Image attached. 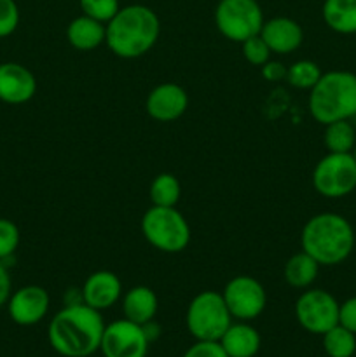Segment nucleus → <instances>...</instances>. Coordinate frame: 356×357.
<instances>
[{"instance_id": "1", "label": "nucleus", "mask_w": 356, "mask_h": 357, "mask_svg": "<svg viewBox=\"0 0 356 357\" xmlns=\"http://www.w3.org/2000/svg\"><path fill=\"white\" fill-rule=\"evenodd\" d=\"M103 331L105 321L100 310L77 302L54 314L47 328V340L59 356L89 357L100 351Z\"/></svg>"}, {"instance_id": "2", "label": "nucleus", "mask_w": 356, "mask_h": 357, "mask_svg": "<svg viewBox=\"0 0 356 357\" xmlns=\"http://www.w3.org/2000/svg\"><path fill=\"white\" fill-rule=\"evenodd\" d=\"M161 35V21L150 7L131 3L119 9L107 23L105 44L117 58L135 59L145 56Z\"/></svg>"}, {"instance_id": "3", "label": "nucleus", "mask_w": 356, "mask_h": 357, "mask_svg": "<svg viewBox=\"0 0 356 357\" xmlns=\"http://www.w3.org/2000/svg\"><path fill=\"white\" fill-rule=\"evenodd\" d=\"M300 246L320 264V267H334L351 257L355 250V230L342 215L320 213L304 225Z\"/></svg>"}, {"instance_id": "4", "label": "nucleus", "mask_w": 356, "mask_h": 357, "mask_svg": "<svg viewBox=\"0 0 356 357\" xmlns=\"http://www.w3.org/2000/svg\"><path fill=\"white\" fill-rule=\"evenodd\" d=\"M309 112L320 124L356 117V73L332 70L309 91Z\"/></svg>"}, {"instance_id": "5", "label": "nucleus", "mask_w": 356, "mask_h": 357, "mask_svg": "<svg viewBox=\"0 0 356 357\" xmlns=\"http://www.w3.org/2000/svg\"><path fill=\"white\" fill-rule=\"evenodd\" d=\"M142 234L150 246L163 253H180L191 243V227L177 208L152 206L142 218Z\"/></svg>"}, {"instance_id": "6", "label": "nucleus", "mask_w": 356, "mask_h": 357, "mask_svg": "<svg viewBox=\"0 0 356 357\" xmlns=\"http://www.w3.org/2000/svg\"><path fill=\"white\" fill-rule=\"evenodd\" d=\"M232 321L222 293L213 289L198 293L191 300L185 314L187 330L195 340L218 342Z\"/></svg>"}, {"instance_id": "7", "label": "nucleus", "mask_w": 356, "mask_h": 357, "mask_svg": "<svg viewBox=\"0 0 356 357\" xmlns=\"http://www.w3.org/2000/svg\"><path fill=\"white\" fill-rule=\"evenodd\" d=\"M264 13L257 0H220L215 9L216 30L230 42H244L260 33Z\"/></svg>"}, {"instance_id": "8", "label": "nucleus", "mask_w": 356, "mask_h": 357, "mask_svg": "<svg viewBox=\"0 0 356 357\" xmlns=\"http://www.w3.org/2000/svg\"><path fill=\"white\" fill-rule=\"evenodd\" d=\"M313 187L327 199H342L356 190V160L353 153L328 152L313 169Z\"/></svg>"}, {"instance_id": "9", "label": "nucleus", "mask_w": 356, "mask_h": 357, "mask_svg": "<svg viewBox=\"0 0 356 357\" xmlns=\"http://www.w3.org/2000/svg\"><path fill=\"white\" fill-rule=\"evenodd\" d=\"M339 305L325 289H306L295 302L297 323L311 335L327 333L339 324Z\"/></svg>"}, {"instance_id": "10", "label": "nucleus", "mask_w": 356, "mask_h": 357, "mask_svg": "<svg viewBox=\"0 0 356 357\" xmlns=\"http://www.w3.org/2000/svg\"><path fill=\"white\" fill-rule=\"evenodd\" d=\"M230 316L236 321L257 319L267 305V293L258 279L251 275H236L225 284L222 291Z\"/></svg>"}, {"instance_id": "11", "label": "nucleus", "mask_w": 356, "mask_h": 357, "mask_svg": "<svg viewBox=\"0 0 356 357\" xmlns=\"http://www.w3.org/2000/svg\"><path fill=\"white\" fill-rule=\"evenodd\" d=\"M149 345L143 326L128 319H119L105 324L100 352L103 357H147Z\"/></svg>"}, {"instance_id": "12", "label": "nucleus", "mask_w": 356, "mask_h": 357, "mask_svg": "<svg viewBox=\"0 0 356 357\" xmlns=\"http://www.w3.org/2000/svg\"><path fill=\"white\" fill-rule=\"evenodd\" d=\"M49 305V293L42 286L30 284L10 293L7 312L17 326H34L47 316Z\"/></svg>"}, {"instance_id": "13", "label": "nucleus", "mask_w": 356, "mask_h": 357, "mask_svg": "<svg viewBox=\"0 0 356 357\" xmlns=\"http://www.w3.org/2000/svg\"><path fill=\"white\" fill-rule=\"evenodd\" d=\"M188 94L175 82H164L154 87L145 101L147 114L159 122H173L187 112Z\"/></svg>"}, {"instance_id": "14", "label": "nucleus", "mask_w": 356, "mask_h": 357, "mask_svg": "<svg viewBox=\"0 0 356 357\" xmlns=\"http://www.w3.org/2000/svg\"><path fill=\"white\" fill-rule=\"evenodd\" d=\"M37 93V79L20 63H0V101L7 105L28 103Z\"/></svg>"}, {"instance_id": "15", "label": "nucleus", "mask_w": 356, "mask_h": 357, "mask_svg": "<svg viewBox=\"0 0 356 357\" xmlns=\"http://www.w3.org/2000/svg\"><path fill=\"white\" fill-rule=\"evenodd\" d=\"M122 296V282L110 271L93 272L80 289V298L91 309L105 310L114 307Z\"/></svg>"}, {"instance_id": "16", "label": "nucleus", "mask_w": 356, "mask_h": 357, "mask_svg": "<svg viewBox=\"0 0 356 357\" xmlns=\"http://www.w3.org/2000/svg\"><path fill=\"white\" fill-rule=\"evenodd\" d=\"M260 37L269 45L271 52H276V54H288V52L297 51L302 45L304 30L292 17L278 16L264 21Z\"/></svg>"}, {"instance_id": "17", "label": "nucleus", "mask_w": 356, "mask_h": 357, "mask_svg": "<svg viewBox=\"0 0 356 357\" xmlns=\"http://www.w3.org/2000/svg\"><path fill=\"white\" fill-rule=\"evenodd\" d=\"M218 342L229 357H255L262 347L260 333L246 321H232Z\"/></svg>"}, {"instance_id": "18", "label": "nucleus", "mask_w": 356, "mask_h": 357, "mask_svg": "<svg viewBox=\"0 0 356 357\" xmlns=\"http://www.w3.org/2000/svg\"><path fill=\"white\" fill-rule=\"evenodd\" d=\"M157 309H159V300L149 286H135L122 296L124 319L140 324V326L154 321Z\"/></svg>"}, {"instance_id": "19", "label": "nucleus", "mask_w": 356, "mask_h": 357, "mask_svg": "<svg viewBox=\"0 0 356 357\" xmlns=\"http://www.w3.org/2000/svg\"><path fill=\"white\" fill-rule=\"evenodd\" d=\"M107 38V24L93 17L77 16L66 26V40L77 51H93L105 44Z\"/></svg>"}, {"instance_id": "20", "label": "nucleus", "mask_w": 356, "mask_h": 357, "mask_svg": "<svg viewBox=\"0 0 356 357\" xmlns=\"http://www.w3.org/2000/svg\"><path fill=\"white\" fill-rule=\"evenodd\" d=\"M321 16L335 33H356V0H325Z\"/></svg>"}, {"instance_id": "21", "label": "nucleus", "mask_w": 356, "mask_h": 357, "mask_svg": "<svg viewBox=\"0 0 356 357\" xmlns=\"http://www.w3.org/2000/svg\"><path fill=\"white\" fill-rule=\"evenodd\" d=\"M318 272H320V264L306 251H300L288 258L285 268H283V278H285L286 284H290L292 288L307 289L316 281Z\"/></svg>"}, {"instance_id": "22", "label": "nucleus", "mask_w": 356, "mask_h": 357, "mask_svg": "<svg viewBox=\"0 0 356 357\" xmlns=\"http://www.w3.org/2000/svg\"><path fill=\"white\" fill-rule=\"evenodd\" d=\"M181 187L180 181L175 174L171 173H161L150 183L149 197L154 206H161V208H175L180 201Z\"/></svg>"}, {"instance_id": "23", "label": "nucleus", "mask_w": 356, "mask_h": 357, "mask_svg": "<svg viewBox=\"0 0 356 357\" xmlns=\"http://www.w3.org/2000/svg\"><path fill=\"white\" fill-rule=\"evenodd\" d=\"M325 146L332 153H351L356 146V131L349 121L330 122L325 126Z\"/></svg>"}, {"instance_id": "24", "label": "nucleus", "mask_w": 356, "mask_h": 357, "mask_svg": "<svg viewBox=\"0 0 356 357\" xmlns=\"http://www.w3.org/2000/svg\"><path fill=\"white\" fill-rule=\"evenodd\" d=\"M323 337V351L328 357H353L356 352V335L348 328L334 326Z\"/></svg>"}, {"instance_id": "25", "label": "nucleus", "mask_w": 356, "mask_h": 357, "mask_svg": "<svg viewBox=\"0 0 356 357\" xmlns=\"http://www.w3.org/2000/svg\"><path fill=\"white\" fill-rule=\"evenodd\" d=\"M323 75L318 63L311 59H299L286 70V82L293 86L295 89H313L320 77Z\"/></svg>"}, {"instance_id": "26", "label": "nucleus", "mask_w": 356, "mask_h": 357, "mask_svg": "<svg viewBox=\"0 0 356 357\" xmlns=\"http://www.w3.org/2000/svg\"><path fill=\"white\" fill-rule=\"evenodd\" d=\"M82 14L107 24L121 9L119 0H79Z\"/></svg>"}, {"instance_id": "27", "label": "nucleus", "mask_w": 356, "mask_h": 357, "mask_svg": "<svg viewBox=\"0 0 356 357\" xmlns=\"http://www.w3.org/2000/svg\"><path fill=\"white\" fill-rule=\"evenodd\" d=\"M241 51H243L244 59L248 63L255 66H262L271 59V49L265 44L264 38L260 37V33L255 35V37L246 38L244 42H241Z\"/></svg>"}, {"instance_id": "28", "label": "nucleus", "mask_w": 356, "mask_h": 357, "mask_svg": "<svg viewBox=\"0 0 356 357\" xmlns=\"http://www.w3.org/2000/svg\"><path fill=\"white\" fill-rule=\"evenodd\" d=\"M20 246V229L14 222L0 218V260L6 261L16 253Z\"/></svg>"}, {"instance_id": "29", "label": "nucleus", "mask_w": 356, "mask_h": 357, "mask_svg": "<svg viewBox=\"0 0 356 357\" xmlns=\"http://www.w3.org/2000/svg\"><path fill=\"white\" fill-rule=\"evenodd\" d=\"M17 24H20V7L16 0H0V38L13 35Z\"/></svg>"}, {"instance_id": "30", "label": "nucleus", "mask_w": 356, "mask_h": 357, "mask_svg": "<svg viewBox=\"0 0 356 357\" xmlns=\"http://www.w3.org/2000/svg\"><path fill=\"white\" fill-rule=\"evenodd\" d=\"M181 357H229L216 340H195Z\"/></svg>"}, {"instance_id": "31", "label": "nucleus", "mask_w": 356, "mask_h": 357, "mask_svg": "<svg viewBox=\"0 0 356 357\" xmlns=\"http://www.w3.org/2000/svg\"><path fill=\"white\" fill-rule=\"evenodd\" d=\"M339 324L356 335V296H351L339 305Z\"/></svg>"}, {"instance_id": "32", "label": "nucleus", "mask_w": 356, "mask_h": 357, "mask_svg": "<svg viewBox=\"0 0 356 357\" xmlns=\"http://www.w3.org/2000/svg\"><path fill=\"white\" fill-rule=\"evenodd\" d=\"M286 66L279 61H271L269 59L265 65H262V75L269 82H279V80L286 79Z\"/></svg>"}, {"instance_id": "33", "label": "nucleus", "mask_w": 356, "mask_h": 357, "mask_svg": "<svg viewBox=\"0 0 356 357\" xmlns=\"http://www.w3.org/2000/svg\"><path fill=\"white\" fill-rule=\"evenodd\" d=\"M13 289V281H10L9 271H7L6 261L0 260V307L7 305Z\"/></svg>"}, {"instance_id": "34", "label": "nucleus", "mask_w": 356, "mask_h": 357, "mask_svg": "<svg viewBox=\"0 0 356 357\" xmlns=\"http://www.w3.org/2000/svg\"><path fill=\"white\" fill-rule=\"evenodd\" d=\"M353 157H355V160H356V146H355V149H353Z\"/></svg>"}]
</instances>
